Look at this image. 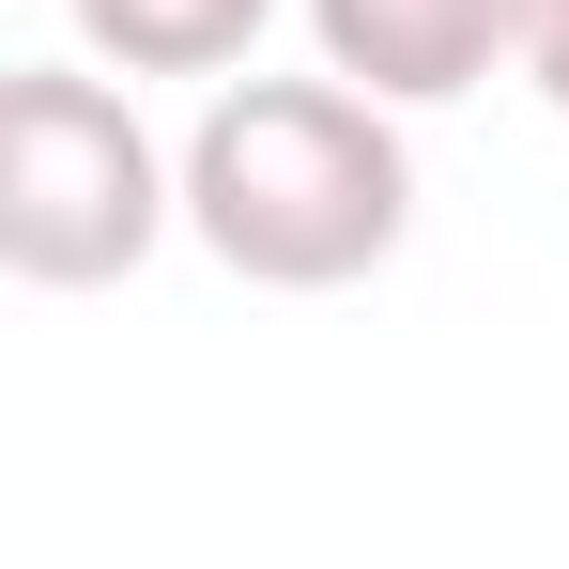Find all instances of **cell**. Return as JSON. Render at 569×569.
Segmentation results:
<instances>
[{
    "instance_id": "4",
    "label": "cell",
    "mask_w": 569,
    "mask_h": 569,
    "mask_svg": "<svg viewBox=\"0 0 569 569\" xmlns=\"http://www.w3.org/2000/svg\"><path fill=\"white\" fill-rule=\"evenodd\" d=\"M108 78H231L278 0H62Z\"/></svg>"
},
{
    "instance_id": "5",
    "label": "cell",
    "mask_w": 569,
    "mask_h": 569,
    "mask_svg": "<svg viewBox=\"0 0 569 569\" xmlns=\"http://www.w3.org/2000/svg\"><path fill=\"white\" fill-rule=\"evenodd\" d=\"M523 78H539V108L569 123V0H523Z\"/></svg>"
},
{
    "instance_id": "3",
    "label": "cell",
    "mask_w": 569,
    "mask_h": 569,
    "mask_svg": "<svg viewBox=\"0 0 569 569\" xmlns=\"http://www.w3.org/2000/svg\"><path fill=\"white\" fill-rule=\"evenodd\" d=\"M308 47L385 108H447L492 62H523V0H308Z\"/></svg>"
},
{
    "instance_id": "2",
    "label": "cell",
    "mask_w": 569,
    "mask_h": 569,
    "mask_svg": "<svg viewBox=\"0 0 569 569\" xmlns=\"http://www.w3.org/2000/svg\"><path fill=\"white\" fill-rule=\"evenodd\" d=\"M186 231V154H154V123L78 78V62H16L0 78V278L16 292H108Z\"/></svg>"
},
{
    "instance_id": "1",
    "label": "cell",
    "mask_w": 569,
    "mask_h": 569,
    "mask_svg": "<svg viewBox=\"0 0 569 569\" xmlns=\"http://www.w3.org/2000/svg\"><path fill=\"white\" fill-rule=\"evenodd\" d=\"M186 231L247 292H355L416 231V139L339 62L323 78H231L186 123Z\"/></svg>"
}]
</instances>
